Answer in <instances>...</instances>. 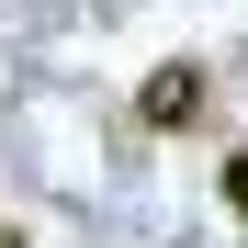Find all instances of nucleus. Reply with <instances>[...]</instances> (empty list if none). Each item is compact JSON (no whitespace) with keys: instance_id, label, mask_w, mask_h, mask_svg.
I'll use <instances>...</instances> for the list:
<instances>
[{"instance_id":"2","label":"nucleus","mask_w":248,"mask_h":248,"mask_svg":"<svg viewBox=\"0 0 248 248\" xmlns=\"http://www.w3.org/2000/svg\"><path fill=\"white\" fill-rule=\"evenodd\" d=\"M226 203H237V215H248V147L226 158Z\"/></svg>"},{"instance_id":"3","label":"nucleus","mask_w":248,"mask_h":248,"mask_svg":"<svg viewBox=\"0 0 248 248\" xmlns=\"http://www.w3.org/2000/svg\"><path fill=\"white\" fill-rule=\"evenodd\" d=\"M0 248H23V237H12V226H0Z\"/></svg>"},{"instance_id":"1","label":"nucleus","mask_w":248,"mask_h":248,"mask_svg":"<svg viewBox=\"0 0 248 248\" xmlns=\"http://www.w3.org/2000/svg\"><path fill=\"white\" fill-rule=\"evenodd\" d=\"M136 124H158V136H192L203 124V68L181 57V68H158L147 91H136Z\"/></svg>"}]
</instances>
